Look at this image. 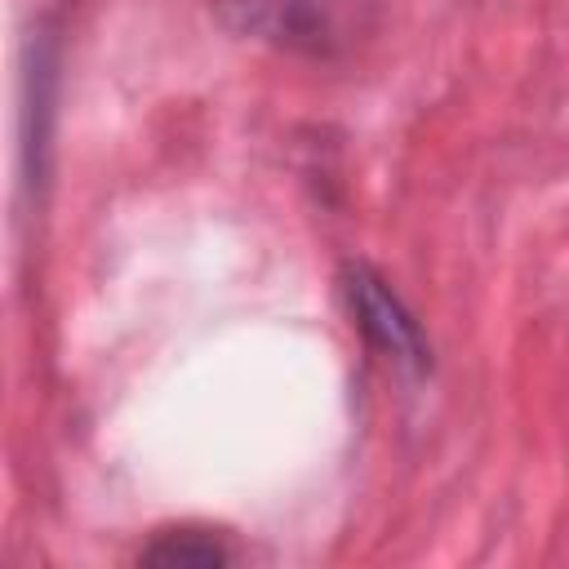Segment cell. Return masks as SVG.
Instances as JSON below:
<instances>
[{
	"mask_svg": "<svg viewBox=\"0 0 569 569\" xmlns=\"http://www.w3.org/2000/svg\"><path fill=\"white\" fill-rule=\"evenodd\" d=\"M218 18L258 44L325 53L338 44V0H213Z\"/></svg>",
	"mask_w": 569,
	"mask_h": 569,
	"instance_id": "6da1fadb",
	"label": "cell"
},
{
	"mask_svg": "<svg viewBox=\"0 0 569 569\" xmlns=\"http://www.w3.org/2000/svg\"><path fill=\"white\" fill-rule=\"evenodd\" d=\"M342 293H347V307L356 316V325L365 329V338L387 351L391 360L409 365V369H427V342L413 325V316L400 307V298L387 289V280L369 267H347L342 276Z\"/></svg>",
	"mask_w": 569,
	"mask_h": 569,
	"instance_id": "7a4b0ae2",
	"label": "cell"
},
{
	"mask_svg": "<svg viewBox=\"0 0 569 569\" xmlns=\"http://www.w3.org/2000/svg\"><path fill=\"white\" fill-rule=\"evenodd\" d=\"M147 565H200V569H213V565H227V547L209 533H196V529H182V533H164L160 542H151L142 551Z\"/></svg>",
	"mask_w": 569,
	"mask_h": 569,
	"instance_id": "3957f363",
	"label": "cell"
}]
</instances>
